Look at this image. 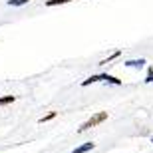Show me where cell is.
Returning <instances> with one entry per match:
<instances>
[{"label": "cell", "mask_w": 153, "mask_h": 153, "mask_svg": "<svg viewBox=\"0 0 153 153\" xmlns=\"http://www.w3.org/2000/svg\"><path fill=\"white\" fill-rule=\"evenodd\" d=\"M16 102V96H4L0 97V105H8V103H14Z\"/></svg>", "instance_id": "cell-5"}, {"label": "cell", "mask_w": 153, "mask_h": 153, "mask_svg": "<svg viewBox=\"0 0 153 153\" xmlns=\"http://www.w3.org/2000/svg\"><path fill=\"white\" fill-rule=\"evenodd\" d=\"M68 2H72V0H48L46 6H60V4H68Z\"/></svg>", "instance_id": "cell-8"}, {"label": "cell", "mask_w": 153, "mask_h": 153, "mask_svg": "<svg viewBox=\"0 0 153 153\" xmlns=\"http://www.w3.org/2000/svg\"><path fill=\"white\" fill-rule=\"evenodd\" d=\"M91 149H96V143H94V141H88V143H84V145L76 147L72 153H88V151H91Z\"/></svg>", "instance_id": "cell-3"}, {"label": "cell", "mask_w": 153, "mask_h": 153, "mask_svg": "<svg viewBox=\"0 0 153 153\" xmlns=\"http://www.w3.org/2000/svg\"><path fill=\"white\" fill-rule=\"evenodd\" d=\"M145 64H147V62H145L143 58H139V60H127L125 66H127V68H143Z\"/></svg>", "instance_id": "cell-4"}, {"label": "cell", "mask_w": 153, "mask_h": 153, "mask_svg": "<svg viewBox=\"0 0 153 153\" xmlns=\"http://www.w3.org/2000/svg\"><path fill=\"white\" fill-rule=\"evenodd\" d=\"M145 84H151L153 82V66H149V70H147V76H145V79H143Z\"/></svg>", "instance_id": "cell-11"}, {"label": "cell", "mask_w": 153, "mask_h": 153, "mask_svg": "<svg viewBox=\"0 0 153 153\" xmlns=\"http://www.w3.org/2000/svg\"><path fill=\"white\" fill-rule=\"evenodd\" d=\"M100 82H108V84H114V85H121V79L115 78V76H109V74H100Z\"/></svg>", "instance_id": "cell-2"}, {"label": "cell", "mask_w": 153, "mask_h": 153, "mask_svg": "<svg viewBox=\"0 0 153 153\" xmlns=\"http://www.w3.org/2000/svg\"><path fill=\"white\" fill-rule=\"evenodd\" d=\"M58 115V111H50V114H46L44 117H40L38 119V123H46V121H50V119H54Z\"/></svg>", "instance_id": "cell-6"}, {"label": "cell", "mask_w": 153, "mask_h": 153, "mask_svg": "<svg viewBox=\"0 0 153 153\" xmlns=\"http://www.w3.org/2000/svg\"><path fill=\"white\" fill-rule=\"evenodd\" d=\"M151 143H153V137H151Z\"/></svg>", "instance_id": "cell-12"}, {"label": "cell", "mask_w": 153, "mask_h": 153, "mask_svg": "<svg viewBox=\"0 0 153 153\" xmlns=\"http://www.w3.org/2000/svg\"><path fill=\"white\" fill-rule=\"evenodd\" d=\"M105 119H108V111H100V114L91 115L88 121H84V123L78 127V133H82V131H85V129H90V127H96V125H100L102 121H105Z\"/></svg>", "instance_id": "cell-1"}, {"label": "cell", "mask_w": 153, "mask_h": 153, "mask_svg": "<svg viewBox=\"0 0 153 153\" xmlns=\"http://www.w3.org/2000/svg\"><path fill=\"white\" fill-rule=\"evenodd\" d=\"M119 56H121V52H114V54H111V56H109L108 58V60H103V62H100V64H102V66H103V64H109V62H111V60H115V58H119Z\"/></svg>", "instance_id": "cell-10"}, {"label": "cell", "mask_w": 153, "mask_h": 153, "mask_svg": "<svg viewBox=\"0 0 153 153\" xmlns=\"http://www.w3.org/2000/svg\"><path fill=\"white\" fill-rule=\"evenodd\" d=\"M30 0H8V6H22V4H28Z\"/></svg>", "instance_id": "cell-9"}, {"label": "cell", "mask_w": 153, "mask_h": 153, "mask_svg": "<svg viewBox=\"0 0 153 153\" xmlns=\"http://www.w3.org/2000/svg\"><path fill=\"white\" fill-rule=\"evenodd\" d=\"M96 82H100V76H90L88 79L82 82V88H85V85H90V84H96Z\"/></svg>", "instance_id": "cell-7"}]
</instances>
